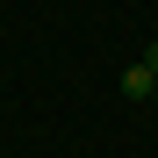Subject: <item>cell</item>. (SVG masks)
Wrapping results in <instances>:
<instances>
[{
  "mask_svg": "<svg viewBox=\"0 0 158 158\" xmlns=\"http://www.w3.org/2000/svg\"><path fill=\"white\" fill-rule=\"evenodd\" d=\"M151 86H158V79H151L144 65H129V72H122V94H137V101H151Z\"/></svg>",
  "mask_w": 158,
  "mask_h": 158,
  "instance_id": "cell-1",
  "label": "cell"
},
{
  "mask_svg": "<svg viewBox=\"0 0 158 158\" xmlns=\"http://www.w3.org/2000/svg\"><path fill=\"white\" fill-rule=\"evenodd\" d=\"M137 65H144V72L158 79V43H144V58H137Z\"/></svg>",
  "mask_w": 158,
  "mask_h": 158,
  "instance_id": "cell-2",
  "label": "cell"
},
{
  "mask_svg": "<svg viewBox=\"0 0 158 158\" xmlns=\"http://www.w3.org/2000/svg\"><path fill=\"white\" fill-rule=\"evenodd\" d=\"M151 101H158V86H151Z\"/></svg>",
  "mask_w": 158,
  "mask_h": 158,
  "instance_id": "cell-3",
  "label": "cell"
}]
</instances>
